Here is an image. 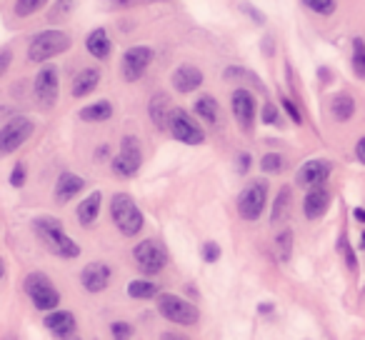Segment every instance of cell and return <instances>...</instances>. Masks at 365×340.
Segmentation results:
<instances>
[{"instance_id": "obj_9", "label": "cell", "mask_w": 365, "mask_h": 340, "mask_svg": "<svg viewBox=\"0 0 365 340\" xmlns=\"http://www.w3.org/2000/svg\"><path fill=\"white\" fill-rule=\"evenodd\" d=\"M31 135H33V120H28V118H23V115L13 118V120H8L6 125H3V130H0V153H3V155H11V153L18 150Z\"/></svg>"}, {"instance_id": "obj_20", "label": "cell", "mask_w": 365, "mask_h": 340, "mask_svg": "<svg viewBox=\"0 0 365 340\" xmlns=\"http://www.w3.org/2000/svg\"><path fill=\"white\" fill-rule=\"evenodd\" d=\"M83 188H86V180L78 178V175H73V173H63L56 185V200L58 203H68V200L76 198Z\"/></svg>"}, {"instance_id": "obj_36", "label": "cell", "mask_w": 365, "mask_h": 340, "mask_svg": "<svg viewBox=\"0 0 365 340\" xmlns=\"http://www.w3.org/2000/svg\"><path fill=\"white\" fill-rule=\"evenodd\" d=\"M73 8V0H58V8L51 13V21H58V18H66Z\"/></svg>"}, {"instance_id": "obj_32", "label": "cell", "mask_w": 365, "mask_h": 340, "mask_svg": "<svg viewBox=\"0 0 365 340\" xmlns=\"http://www.w3.org/2000/svg\"><path fill=\"white\" fill-rule=\"evenodd\" d=\"M283 165H285V160L278 153H268V155H263V160H260V168H263L265 173H280Z\"/></svg>"}, {"instance_id": "obj_4", "label": "cell", "mask_w": 365, "mask_h": 340, "mask_svg": "<svg viewBox=\"0 0 365 340\" xmlns=\"http://www.w3.org/2000/svg\"><path fill=\"white\" fill-rule=\"evenodd\" d=\"M158 310L160 315H165L170 323H178V325H195L200 318L198 308L188 300L178 298L173 293H160L158 295Z\"/></svg>"}, {"instance_id": "obj_16", "label": "cell", "mask_w": 365, "mask_h": 340, "mask_svg": "<svg viewBox=\"0 0 365 340\" xmlns=\"http://www.w3.org/2000/svg\"><path fill=\"white\" fill-rule=\"evenodd\" d=\"M328 205H330V193L323 188V185H318V188H310V193L305 195V200H303L305 218L318 220L320 215H325Z\"/></svg>"}, {"instance_id": "obj_26", "label": "cell", "mask_w": 365, "mask_h": 340, "mask_svg": "<svg viewBox=\"0 0 365 340\" xmlns=\"http://www.w3.org/2000/svg\"><path fill=\"white\" fill-rule=\"evenodd\" d=\"M110 115H113V105L108 101L93 103V105H88L81 110V120H86V123H103Z\"/></svg>"}, {"instance_id": "obj_12", "label": "cell", "mask_w": 365, "mask_h": 340, "mask_svg": "<svg viewBox=\"0 0 365 340\" xmlns=\"http://www.w3.org/2000/svg\"><path fill=\"white\" fill-rule=\"evenodd\" d=\"M330 170H333V165L328 160H308L295 173V183L300 188H318V185H323L328 180Z\"/></svg>"}, {"instance_id": "obj_45", "label": "cell", "mask_w": 365, "mask_h": 340, "mask_svg": "<svg viewBox=\"0 0 365 340\" xmlns=\"http://www.w3.org/2000/svg\"><path fill=\"white\" fill-rule=\"evenodd\" d=\"M163 340H188V338H182V335H175V333H165Z\"/></svg>"}, {"instance_id": "obj_21", "label": "cell", "mask_w": 365, "mask_h": 340, "mask_svg": "<svg viewBox=\"0 0 365 340\" xmlns=\"http://www.w3.org/2000/svg\"><path fill=\"white\" fill-rule=\"evenodd\" d=\"M86 48H88V53H91L93 58H98V61H106V58L110 56V48H113L106 28H96V31L88 36Z\"/></svg>"}, {"instance_id": "obj_35", "label": "cell", "mask_w": 365, "mask_h": 340, "mask_svg": "<svg viewBox=\"0 0 365 340\" xmlns=\"http://www.w3.org/2000/svg\"><path fill=\"white\" fill-rule=\"evenodd\" d=\"M23 183H26V163H18V165L13 168L11 185H13V188H21Z\"/></svg>"}, {"instance_id": "obj_25", "label": "cell", "mask_w": 365, "mask_h": 340, "mask_svg": "<svg viewBox=\"0 0 365 340\" xmlns=\"http://www.w3.org/2000/svg\"><path fill=\"white\" fill-rule=\"evenodd\" d=\"M195 113L200 115V120H205L208 125H218V103H215L213 96H200L198 101H195Z\"/></svg>"}, {"instance_id": "obj_31", "label": "cell", "mask_w": 365, "mask_h": 340, "mask_svg": "<svg viewBox=\"0 0 365 340\" xmlns=\"http://www.w3.org/2000/svg\"><path fill=\"white\" fill-rule=\"evenodd\" d=\"M48 0H16V16L28 18L33 13H38L43 6H46Z\"/></svg>"}, {"instance_id": "obj_14", "label": "cell", "mask_w": 365, "mask_h": 340, "mask_svg": "<svg viewBox=\"0 0 365 340\" xmlns=\"http://www.w3.org/2000/svg\"><path fill=\"white\" fill-rule=\"evenodd\" d=\"M230 105H233V115L245 130L253 128V120H255V98L253 93H248L245 88H238L230 98Z\"/></svg>"}, {"instance_id": "obj_40", "label": "cell", "mask_w": 365, "mask_h": 340, "mask_svg": "<svg viewBox=\"0 0 365 340\" xmlns=\"http://www.w3.org/2000/svg\"><path fill=\"white\" fill-rule=\"evenodd\" d=\"M340 248H343V255H345V263H348V268H355V255L353 250L348 248V240L340 238Z\"/></svg>"}, {"instance_id": "obj_29", "label": "cell", "mask_w": 365, "mask_h": 340, "mask_svg": "<svg viewBox=\"0 0 365 340\" xmlns=\"http://www.w3.org/2000/svg\"><path fill=\"white\" fill-rule=\"evenodd\" d=\"M275 250H278V258L290 260V253H293V233L290 230H280L278 238H275Z\"/></svg>"}, {"instance_id": "obj_37", "label": "cell", "mask_w": 365, "mask_h": 340, "mask_svg": "<svg viewBox=\"0 0 365 340\" xmlns=\"http://www.w3.org/2000/svg\"><path fill=\"white\" fill-rule=\"evenodd\" d=\"M203 258L208 260V263H215V260L220 258V248L215 243H205L203 245Z\"/></svg>"}, {"instance_id": "obj_42", "label": "cell", "mask_w": 365, "mask_h": 340, "mask_svg": "<svg viewBox=\"0 0 365 340\" xmlns=\"http://www.w3.org/2000/svg\"><path fill=\"white\" fill-rule=\"evenodd\" d=\"M248 168H250V155L248 153H243V155L238 158V170L240 173H248Z\"/></svg>"}, {"instance_id": "obj_30", "label": "cell", "mask_w": 365, "mask_h": 340, "mask_svg": "<svg viewBox=\"0 0 365 340\" xmlns=\"http://www.w3.org/2000/svg\"><path fill=\"white\" fill-rule=\"evenodd\" d=\"M353 68L360 78H365V43L360 38L353 41Z\"/></svg>"}, {"instance_id": "obj_43", "label": "cell", "mask_w": 365, "mask_h": 340, "mask_svg": "<svg viewBox=\"0 0 365 340\" xmlns=\"http://www.w3.org/2000/svg\"><path fill=\"white\" fill-rule=\"evenodd\" d=\"M355 155H358L360 163H365V138H360L358 145H355Z\"/></svg>"}, {"instance_id": "obj_33", "label": "cell", "mask_w": 365, "mask_h": 340, "mask_svg": "<svg viewBox=\"0 0 365 340\" xmlns=\"http://www.w3.org/2000/svg\"><path fill=\"white\" fill-rule=\"evenodd\" d=\"M305 8H310L313 13H318V16H330V13H335V0H303Z\"/></svg>"}, {"instance_id": "obj_23", "label": "cell", "mask_w": 365, "mask_h": 340, "mask_svg": "<svg viewBox=\"0 0 365 340\" xmlns=\"http://www.w3.org/2000/svg\"><path fill=\"white\" fill-rule=\"evenodd\" d=\"M101 203H103V195L101 193H91L86 200H81L78 205V220L83 225H93L101 215Z\"/></svg>"}, {"instance_id": "obj_28", "label": "cell", "mask_w": 365, "mask_h": 340, "mask_svg": "<svg viewBox=\"0 0 365 340\" xmlns=\"http://www.w3.org/2000/svg\"><path fill=\"white\" fill-rule=\"evenodd\" d=\"M288 210H290V188H280L273 205V223H280V220L288 218Z\"/></svg>"}, {"instance_id": "obj_3", "label": "cell", "mask_w": 365, "mask_h": 340, "mask_svg": "<svg viewBox=\"0 0 365 340\" xmlns=\"http://www.w3.org/2000/svg\"><path fill=\"white\" fill-rule=\"evenodd\" d=\"M68 48H71L68 33L43 31V33H38V36L31 41V46H28V58H31L33 63H46V61H51V58L66 53Z\"/></svg>"}, {"instance_id": "obj_6", "label": "cell", "mask_w": 365, "mask_h": 340, "mask_svg": "<svg viewBox=\"0 0 365 340\" xmlns=\"http://www.w3.org/2000/svg\"><path fill=\"white\" fill-rule=\"evenodd\" d=\"M268 203V183L265 180H253L243 188L238 198V213L245 220H258Z\"/></svg>"}, {"instance_id": "obj_22", "label": "cell", "mask_w": 365, "mask_h": 340, "mask_svg": "<svg viewBox=\"0 0 365 340\" xmlns=\"http://www.w3.org/2000/svg\"><path fill=\"white\" fill-rule=\"evenodd\" d=\"M98 83H101V71H98V68H86V71L78 73L76 81H73V96L76 98L91 96L98 88Z\"/></svg>"}, {"instance_id": "obj_19", "label": "cell", "mask_w": 365, "mask_h": 340, "mask_svg": "<svg viewBox=\"0 0 365 340\" xmlns=\"http://www.w3.org/2000/svg\"><path fill=\"white\" fill-rule=\"evenodd\" d=\"M46 328L53 330L58 338H71L76 333V318H73L71 310H58V313H51L46 318Z\"/></svg>"}, {"instance_id": "obj_17", "label": "cell", "mask_w": 365, "mask_h": 340, "mask_svg": "<svg viewBox=\"0 0 365 340\" xmlns=\"http://www.w3.org/2000/svg\"><path fill=\"white\" fill-rule=\"evenodd\" d=\"M200 83H203V73L193 66H180L173 73V88L178 93H193L195 88H200Z\"/></svg>"}, {"instance_id": "obj_34", "label": "cell", "mask_w": 365, "mask_h": 340, "mask_svg": "<svg viewBox=\"0 0 365 340\" xmlns=\"http://www.w3.org/2000/svg\"><path fill=\"white\" fill-rule=\"evenodd\" d=\"M110 333H113V338L115 340H130V335H133V328L128 323H113L110 325Z\"/></svg>"}, {"instance_id": "obj_47", "label": "cell", "mask_w": 365, "mask_h": 340, "mask_svg": "<svg viewBox=\"0 0 365 340\" xmlns=\"http://www.w3.org/2000/svg\"><path fill=\"white\" fill-rule=\"evenodd\" d=\"M260 313H270V310H273V305H268V303H265V305H260Z\"/></svg>"}, {"instance_id": "obj_27", "label": "cell", "mask_w": 365, "mask_h": 340, "mask_svg": "<svg viewBox=\"0 0 365 340\" xmlns=\"http://www.w3.org/2000/svg\"><path fill=\"white\" fill-rule=\"evenodd\" d=\"M128 295L135 300H148V298L160 295V290H158V285L150 283V280H133V283L128 285Z\"/></svg>"}, {"instance_id": "obj_24", "label": "cell", "mask_w": 365, "mask_h": 340, "mask_svg": "<svg viewBox=\"0 0 365 340\" xmlns=\"http://www.w3.org/2000/svg\"><path fill=\"white\" fill-rule=\"evenodd\" d=\"M330 113H333V118L340 123L350 120L355 113V101L348 96V93H338V96L333 98V103H330Z\"/></svg>"}, {"instance_id": "obj_10", "label": "cell", "mask_w": 365, "mask_h": 340, "mask_svg": "<svg viewBox=\"0 0 365 340\" xmlns=\"http://www.w3.org/2000/svg\"><path fill=\"white\" fill-rule=\"evenodd\" d=\"M168 130L173 133V138L185 145H200L205 140V133L200 130V125L193 120V115H188L185 110H173L170 115V128Z\"/></svg>"}, {"instance_id": "obj_41", "label": "cell", "mask_w": 365, "mask_h": 340, "mask_svg": "<svg viewBox=\"0 0 365 340\" xmlns=\"http://www.w3.org/2000/svg\"><path fill=\"white\" fill-rule=\"evenodd\" d=\"M283 108L288 110V115L293 118V123H303V115H300L298 108H295L293 103H290V101H283Z\"/></svg>"}, {"instance_id": "obj_11", "label": "cell", "mask_w": 365, "mask_h": 340, "mask_svg": "<svg viewBox=\"0 0 365 340\" xmlns=\"http://www.w3.org/2000/svg\"><path fill=\"white\" fill-rule=\"evenodd\" d=\"M153 63V51L148 46H135V48H128L125 56H123V63H120V71H123V78L128 83H135L145 76V71L150 68Z\"/></svg>"}, {"instance_id": "obj_39", "label": "cell", "mask_w": 365, "mask_h": 340, "mask_svg": "<svg viewBox=\"0 0 365 340\" xmlns=\"http://www.w3.org/2000/svg\"><path fill=\"white\" fill-rule=\"evenodd\" d=\"M110 3L120 8H133V6H143V3H163V0H110Z\"/></svg>"}, {"instance_id": "obj_1", "label": "cell", "mask_w": 365, "mask_h": 340, "mask_svg": "<svg viewBox=\"0 0 365 340\" xmlns=\"http://www.w3.org/2000/svg\"><path fill=\"white\" fill-rule=\"evenodd\" d=\"M33 228H36V233L41 235L43 243H46L56 255H61V258H78V255H81L78 243L63 230V225L58 223L56 218L43 215V218H38L36 223H33Z\"/></svg>"}, {"instance_id": "obj_7", "label": "cell", "mask_w": 365, "mask_h": 340, "mask_svg": "<svg viewBox=\"0 0 365 340\" xmlns=\"http://www.w3.org/2000/svg\"><path fill=\"white\" fill-rule=\"evenodd\" d=\"M133 258H135V265L140 268V273L155 275L168 265V250L158 240H140L133 248Z\"/></svg>"}, {"instance_id": "obj_15", "label": "cell", "mask_w": 365, "mask_h": 340, "mask_svg": "<svg viewBox=\"0 0 365 340\" xmlns=\"http://www.w3.org/2000/svg\"><path fill=\"white\" fill-rule=\"evenodd\" d=\"M110 275H113L110 265L96 260V263H88L86 268H83L81 280L88 293H101V290H106L108 283H110Z\"/></svg>"}, {"instance_id": "obj_18", "label": "cell", "mask_w": 365, "mask_h": 340, "mask_svg": "<svg viewBox=\"0 0 365 340\" xmlns=\"http://www.w3.org/2000/svg\"><path fill=\"white\" fill-rule=\"evenodd\" d=\"M150 118L153 123H155V128H160V130H165V128H170V115H173V108H170V98L165 96V93H155V96L150 98Z\"/></svg>"}, {"instance_id": "obj_8", "label": "cell", "mask_w": 365, "mask_h": 340, "mask_svg": "<svg viewBox=\"0 0 365 340\" xmlns=\"http://www.w3.org/2000/svg\"><path fill=\"white\" fill-rule=\"evenodd\" d=\"M140 163H143V153H140V143L138 138L128 135L125 140L120 143V150L118 155L113 158V173L123 175V178H130L140 170Z\"/></svg>"}, {"instance_id": "obj_48", "label": "cell", "mask_w": 365, "mask_h": 340, "mask_svg": "<svg viewBox=\"0 0 365 340\" xmlns=\"http://www.w3.org/2000/svg\"><path fill=\"white\" fill-rule=\"evenodd\" d=\"M360 248H365V233H363V240H360Z\"/></svg>"}, {"instance_id": "obj_5", "label": "cell", "mask_w": 365, "mask_h": 340, "mask_svg": "<svg viewBox=\"0 0 365 340\" xmlns=\"http://www.w3.org/2000/svg\"><path fill=\"white\" fill-rule=\"evenodd\" d=\"M26 293L38 310H53V308H58V303H61V293H58L56 285L48 280V275H43V273L28 275Z\"/></svg>"}, {"instance_id": "obj_46", "label": "cell", "mask_w": 365, "mask_h": 340, "mask_svg": "<svg viewBox=\"0 0 365 340\" xmlns=\"http://www.w3.org/2000/svg\"><path fill=\"white\" fill-rule=\"evenodd\" d=\"M8 61H11V53H3V68H0V71H3V73H6L8 71Z\"/></svg>"}, {"instance_id": "obj_44", "label": "cell", "mask_w": 365, "mask_h": 340, "mask_svg": "<svg viewBox=\"0 0 365 340\" xmlns=\"http://www.w3.org/2000/svg\"><path fill=\"white\" fill-rule=\"evenodd\" d=\"M353 215H355V220H363V223H365V208H355Z\"/></svg>"}, {"instance_id": "obj_38", "label": "cell", "mask_w": 365, "mask_h": 340, "mask_svg": "<svg viewBox=\"0 0 365 340\" xmlns=\"http://www.w3.org/2000/svg\"><path fill=\"white\" fill-rule=\"evenodd\" d=\"M263 123H268V125H278V110H275L273 103H268V105L263 108Z\"/></svg>"}, {"instance_id": "obj_13", "label": "cell", "mask_w": 365, "mask_h": 340, "mask_svg": "<svg viewBox=\"0 0 365 340\" xmlns=\"http://www.w3.org/2000/svg\"><path fill=\"white\" fill-rule=\"evenodd\" d=\"M36 96L43 108H53L58 98V71L53 66L41 68L36 76Z\"/></svg>"}, {"instance_id": "obj_2", "label": "cell", "mask_w": 365, "mask_h": 340, "mask_svg": "<svg viewBox=\"0 0 365 340\" xmlns=\"http://www.w3.org/2000/svg\"><path fill=\"white\" fill-rule=\"evenodd\" d=\"M110 215H113V223L118 225L123 235H138L143 228V213L140 208L135 205V200L130 198L128 193H115L110 200Z\"/></svg>"}]
</instances>
